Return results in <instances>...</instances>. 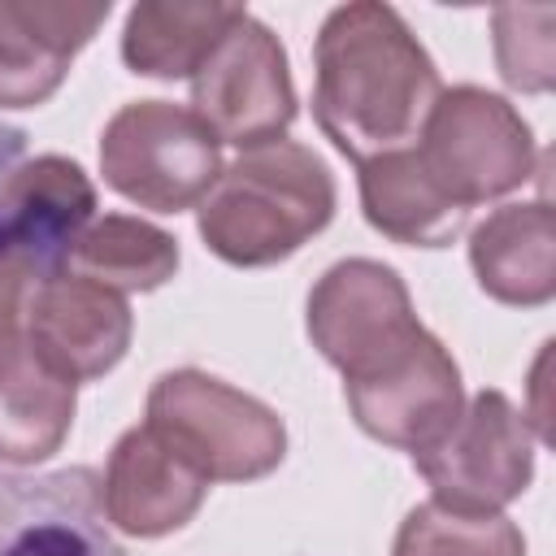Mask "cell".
<instances>
[{
	"instance_id": "6da1fadb",
	"label": "cell",
	"mask_w": 556,
	"mask_h": 556,
	"mask_svg": "<svg viewBox=\"0 0 556 556\" xmlns=\"http://www.w3.org/2000/svg\"><path fill=\"white\" fill-rule=\"evenodd\" d=\"M313 70V117L356 169L413 148L443 91L426 43L382 0L330 9L317 30Z\"/></svg>"
},
{
	"instance_id": "7a4b0ae2",
	"label": "cell",
	"mask_w": 556,
	"mask_h": 556,
	"mask_svg": "<svg viewBox=\"0 0 556 556\" xmlns=\"http://www.w3.org/2000/svg\"><path fill=\"white\" fill-rule=\"evenodd\" d=\"M334 178L326 161L291 139L261 143L222 165L213 191L195 208L200 239L239 269L295 256L334 217Z\"/></svg>"
},
{
	"instance_id": "3957f363",
	"label": "cell",
	"mask_w": 556,
	"mask_h": 556,
	"mask_svg": "<svg viewBox=\"0 0 556 556\" xmlns=\"http://www.w3.org/2000/svg\"><path fill=\"white\" fill-rule=\"evenodd\" d=\"M143 426H152L208 482H256L287 456L282 417L265 400L204 369L161 374L148 391Z\"/></svg>"
},
{
	"instance_id": "277c9868",
	"label": "cell",
	"mask_w": 556,
	"mask_h": 556,
	"mask_svg": "<svg viewBox=\"0 0 556 556\" xmlns=\"http://www.w3.org/2000/svg\"><path fill=\"white\" fill-rule=\"evenodd\" d=\"M413 156L439 195L469 217L478 204H491L530 182L539 148L526 117L504 96L460 83L443 87L430 104Z\"/></svg>"
},
{
	"instance_id": "5b68a950",
	"label": "cell",
	"mask_w": 556,
	"mask_h": 556,
	"mask_svg": "<svg viewBox=\"0 0 556 556\" xmlns=\"http://www.w3.org/2000/svg\"><path fill=\"white\" fill-rule=\"evenodd\" d=\"M222 165L217 135L174 100H130L100 135L104 182L122 200L152 213L200 208Z\"/></svg>"
},
{
	"instance_id": "8992f818",
	"label": "cell",
	"mask_w": 556,
	"mask_h": 556,
	"mask_svg": "<svg viewBox=\"0 0 556 556\" xmlns=\"http://www.w3.org/2000/svg\"><path fill=\"white\" fill-rule=\"evenodd\" d=\"M413 469L447 508L504 513L534 478V430L504 391H478L439 443L413 452Z\"/></svg>"
},
{
	"instance_id": "52a82bcc",
	"label": "cell",
	"mask_w": 556,
	"mask_h": 556,
	"mask_svg": "<svg viewBox=\"0 0 556 556\" xmlns=\"http://www.w3.org/2000/svg\"><path fill=\"white\" fill-rule=\"evenodd\" d=\"M191 113L217 143L261 148L278 143L295 122V83L278 35L243 13L191 74Z\"/></svg>"
},
{
	"instance_id": "ba28073f",
	"label": "cell",
	"mask_w": 556,
	"mask_h": 556,
	"mask_svg": "<svg viewBox=\"0 0 556 556\" xmlns=\"http://www.w3.org/2000/svg\"><path fill=\"white\" fill-rule=\"evenodd\" d=\"M343 395L352 421L369 439L400 452L439 443L465 408L460 365L426 326L378 365L343 378Z\"/></svg>"
},
{
	"instance_id": "9c48e42d",
	"label": "cell",
	"mask_w": 556,
	"mask_h": 556,
	"mask_svg": "<svg viewBox=\"0 0 556 556\" xmlns=\"http://www.w3.org/2000/svg\"><path fill=\"white\" fill-rule=\"evenodd\" d=\"M417 330L408 287L382 261H334L308 291V339L343 378L378 365Z\"/></svg>"
},
{
	"instance_id": "30bf717a",
	"label": "cell",
	"mask_w": 556,
	"mask_h": 556,
	"mask_svg": "<svg viewBox=\"0 0 556 556\" xmlns=\"http://www.w3.org/2000/svg\"><path fill=\"white\" fill-rule=\"evenodd\" d=\"M0 556H122L100 504V473H0Z\"/></svg>"
},
{
	"instance_id": "8fae6325",
	"label": "cell",
	"mask_w": 556,
	"mask_h": 556,
	"mask_svg": "<svg viewBox=\"0 0 556 556\" xmlns=\"http://www.w3.org/2000/svg\"><path fill=\"white\" fill-rule=\"evenodd\" d=\"M135 317L126 295L70 274L48 269L30 291L26 343L74 382L104 378L130 348Z\"/></svg>"
},
{
	"instance_id": "7c38bea8",
	"label": "cell",
	"mask_w": 556,
	"mask_h": 556,
	"mask_svg": "<svg viewBox=\"0 0 556 556\" xmlns=\"http://www.w3.org/2000/svg\"><path fill=\"white\" fill-rule=\"evenodd\" d=\"M208 486V478H200L152 426L139 421L109 452L100 504L113 530L130 539H161L200 513Z\"/></svg>"
},
{
	"instance_id": "4fadbf2b",
	"label": "cell",
	"mask_w": 556,
	"mask_h": 556,
	"mask_svg": "<svg viewBox=\"0 0 556 556\" xmlns=\"http://www.w3.org/2000/svg\"><path fill=\"white\" fill-rule=\"evenodd\" d=\"M109 22V0H0V109L43 104Z\"/></svg>"
},
{
	"instance_id": "5bb4252c",
	"label": "cell",
	"mask_w": 556,
	"mask_h": 556,
	"mask_svg": "<svg viewBox=\"0 0 556 556\" xmlns=\"http://www.w3.org/2000/svg\"><path fill=\"white\" fill-rule=\"evenodd\" d=\"M9 256H26L39 269H61L70 243L96 217V187L78 161L43 152L9 165L0 182Z\"/></svg>"
},
{
	"instance_id": "9a60e30c",
	"label": "cell",
	"mask_w": 556,
	"mask_h": 556,
	"mask_svg": "<svg viewBox=\"0 0 556 556\" xmlns=\"http://www.w3.org/2000/svg\"><path fill=\"white\" fill-rule=\"evenodd\" d=\"M478 287L513 308H539L556 295V222L547 200L504 204L469 230Z\"/></svg>"
},
{
	"instance_id": "2e32d148",
	"label": "cell",
	"mask_w": 556,
	"mask_h": 556,
	"mask_svg": "<svg viewBox=\"0 0 556 556\" xmlns=\"http://www.w3.org/2000/svg\"><path fill=\"white\" fill-rule=\"evenodd\" d=\"M78 382L48 365L30 343L0 356V460L39 465L74 430Z\"/></svg>"
},
{
	"instance_id": "e0dca14e",
	"label": "cell",
	"mask_w": 556,
	"mask_h": 556,
	"mask_svg": "<svg viewBox=\"0 0 556 556\" xmlns=\"http://www.w3.org/2000/svg\"><path fill=\"white\" fill-rule=\"evenodd\" d=\"M243 4L143 0L126 13L122 61L143 78H191L213 43L243 17Z\"/></svg>"
},
{
	"instance_id": "ac0fdd59",
	"label": "cell",
	"mask_w": 556,
	"mask_h": 556,
	"mask_svg": "<svg viewBox=\"0 0 556 556\" xmlns=\"http://www.w3.org/2000/svg\"><path fill=\"white\" fill-rule=\"evenodd\" d=\"M361 208L378 235L404 248H443L469 222L456 204L439 195V187L417 165L413 148L361 165Z\"/></svg>"
},
{
	"instance_id": "d6986e66",
	"label": "cell",
	"mask_w": 556,
	"mask_h": 556,
	"mask_svg": "<svg viewBox=\"0 0 556 556\" xmlns=\"http://www.w3.org/2000/svg\"><path fill=\"white\" fill-rule=\"evenodd\" d=\"M61 269L83 274L117 295L156 291L178 269V239L143 217L104 213V217H91V226L70 243Z\"/></svg>"
},
{
	"instance_id": "ffe728a7",
	"label": "cell",
	"mask_w": 556,
	"mask_h": 556,
	"mask_svg": "<svg viewBox=\"0 0 556 556\" xmlns=\"http://www.w3.org/2000/svg\"><path fill=\"white\" fill-rule=\"evenodd\" d=\"M391 556H526V534L504 513H469L426 500L400 521Z\"/></svg>"
},
{
	"instance_id": "44dd1931",
	"label": "cell",
	"mask_w": 556,
	"mask_h": 556,
	"mask_svg": "<svg viewBox=\"0 0 556 556\" xmlns=\"http://www.w3.org/2000/svg\"><path fill=\"white\" fill-rule=\"evenodd\" d=\"M495 65L513 91L543 96L556 83V4H500L491 9Z\"/></svg>"
},
{
	"instance_id": "7402d4cb",
	"label": "cell",
	"mask_w": 556,
	"mask_h": 556,
	"mask_svg": "<svg viewBox=\"0 0 556 556\" xmlns=\"http://www.w3.org/2000/svg\"><path fill=\"white\" fill-rule=\"evenodd\" d=\"M39 274L48 269H39L26 256H0V356L26 343V313H30V291Z\"/></svg>"
},
{
	"instance_id": "603a6c76",
	"label": "cell",
	"mask_w": 556,
	"mask_h": 556,
	"mask_svg": "<svg viewBox=\"0 0 556 556\" xmlns=\"http://www.w3.org/2000/svg\"><path fill=\"white\" fill-rule=\"evenodd\" d=\"M22 161V135L17 130H0V182L9 174V165ZM0 256H9V226H4V204H0Z\"/></svg>"
}]
</instances>
